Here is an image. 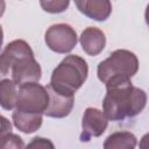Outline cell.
I'll use <instances>...</instances> for the list:
<instances>
[{
    "label": "cell",
    "instance_id": "cell-2",
    "mask_svg": "<svg viewBox=\"0 0 149 149\" xmlns=\"http://www.w3.org/2000/svg\"><path fill=\"white\" fill-rule=\"evenodd\" d=\"M9 76L16 86L38 83L42 77L41 65L30 45L23 40L9 42L0 54V80L8 79Z\"/></svg>",
    "mask_w": 149,
    "mask_h": 149
},
{
    "label": "cell",
    "instance_id": "cell-19",
    "mask_svg": "<svg viewBox=\"0 0 149 149\" xmlns=\"http://www.w3.org/2000/svg\"><path fill=\"white\" fill-rule=\"evenodd\" d=\"M2 42H3V31H2V27L0 26V49L2 47Z\"/></svg>",
    "mask_w": 149,
    "mask_h": 149
},
{
    "label": "cell",
    "instance_id": "cell-5",
    "mask_svg": "<svg viewBox=\"0 0 149 149\" xmlns=\"http://www.w3.org/2000/svg\"><path fill=\"white\" fill-rule=\"evenodd\" d=\"M49 94L45 86L38 83H28L19 86L15 109L26 113L43 114L48 107Z\"/></svg>",
    "mask_w": 149,
    "mask_h": 149
},
{
    "label": "cell",
    "instance_id": "cell-18",
    "mask_svg": "<svg viewBox=\"0 0 149 149\" xmlns=\"http://www.w3.org/2000/svg\"><path fill=\"white\" fill-rule=\"evenodd\" d=\"M5 9H6V2L3 0H0V17L3 15Z\"/></svg>",
    "mask_w": 149,
    "mask_h": 149
},
{
    "label": "cell",
    "instance_id": "cell-11",
    "mask_svg": "<svg viewBox=\"0 0 149 149\" xmlns=\"http://www.w3.org/2000/svg\"><path fill=\"white\" fill-rule=\"evenodd\" d=\"M13 123L14 126L26 133V134H31L36 132L41 126H42V114H34V113H26V112H20V111H14L12 114Z\"/></svg>",
    "mask_w": 149,
    "mask_h": 149
},
{
    "label": "cell",
    "instance_id": "cell-1",
    "mask_svg": "<svg viewBox=\"0 0 149 149\" xmlns=\"http://www.w3.org/2000/svg\"><path fill=\"white\" fill-rule=\"evenodd\" d=\"M102 113L109 121H122L140 114L147 104V93L128 78H113L106 84Z\"/></svg>",
    "mask_w": 149,
    "mask_h": 149
},
{
    "label": "cell",
    "instance_id": "cell-9",
    "mask_svg": "<svg viewBox=\"0 0 149 149\" xmlns=\"http://www.w3.org/2000/svg\"><path fill=\"white\" fill-rule=\"evenodd\" d=\"M74 5L80 13L94 21H105L112 13V3L108 0H77Z\"/></svg>",
    "mask_w": 149,
    "mask_h": 149
},
{
    "label": "cell",
    "instance_id": "cell-13",
    "mask_svg": "<svg viewBox=\"0 0 149 149\" xmlns=\"http://www.w3.org/2000/svg\"><path fill=\"white\" fill-rule=\"evenodd\" d=\"M17 98V86L12 79H3L0 80V106L10 111L15 108Z\"/></svg>",
    "mask_w": 149,
    "mask_h": 149
},
{
    "label": "cell",
    "instance_id": "cell-7",
    "mask_svg": "<svg viewBox=\"0 0 149 149\" xmlns=\"http://www.w3.org/2000/svg\"><path fill=\"white\" fill-rule=\"evenodd\" d=\"M108 126V120L104 115L102 111L95 107H87L83 114L81 120V134L80 141L87 142L92 137L102 135Z\"/></svg>",
    "mask_w": 149,
    "mask_h": 149
},
{
    "label": "cell",
    "instance_id": "cell-10",
    "mask_svg": "<svg viewBox=\"0 0 149 149\" xmlns=\"http://www.w3.org/2000/svg\"><path fill=\"white\" fill-rule=\"evenodd\" d=\"M83 50L90 56L99 55L106 45L105 33L97 27H87L83 30L79 37Z\"/></svg>",
    "mask_w": 149,
    "mask_h": 149
},
{
    "label": "cell",
    "instance_id": "cell-4",
    "mask_svg": "<svg viewBox=\"0 0 149 149\" xmlns=\"http://www.w3.org/2000/svg\"><path fill=\"white\" fill-rule=\"evenodd\" d=\"M137 70L139 59L136 55L126 49H118L98 64L97 74L99 80L106 84L113 78L130 79Z\"/></svg>",
    "mask_w": 149,
    "mask_h": 149
},
{
    "label": "cell",
    "instance_id": "cell-12",
    "mask_svg": "<svg viewBox=\"0 0 149 149\" xmlns=\"http://www.w3.org/2000/svg\"><path fill=\"white\" fill-rule=\"evenodd\" d=\"M137 140L130 132H115L104 142V149H135Z\"/></svg>",
    "mask_w": 149,
    "mask_h": 149
},
{
    "label": "cell",
    "instance_id": "cell-17",
    "mask_svg": "<svg viewBox=\"0 0 149 149\" xmlns=\"http://www.w3.org/2000/svg\"><path fill=\"white\" fill-rule=\"evenodd\" d=\"M12 133V123L10 121L0 114V142Z\"/></svg>",
    "mask_w": 149,
    "mask_h": 149
},
{
    "label": "cell",
    "instance_id": "cell-15",
    "mask_svg": "<svg viewBox=\"0 0 149 149\" xmlns=\"http://www.w3.org/2000/svg\"><path fill=\"white\" fill-rule=\"evenodd\" d=\"M0 149H26V146L17 134L10 133L0 142Z\"/></svg>",
    "mask_w": 149,
    "mask_h": 149
},
{
    "label": "cell",
    "instance_id": "cell-16",
    "mask_svg": "<svg viewBox=\"0 0 149 149\" xmlns=\"http://www.w3.org/2000/svg\"><path fill=\"white\" fill-rule=\"evenodd\" d=\"M26 149H56V148H55V146H54L51 140L37 136V137H34L28 143Z\"/></svg>",
    "mask_w": 149,
    "mask_h": 149
},
{
    "label": "cell",
    "instance_id": "cell-14",
    "mask_svg": "<svg viewBox=\"0 0 149 149\" xmlns=\"http://www.w3.org/2000/svg\"><path fill=\"white\" fill-rule=\"evenodd\" d=\"M41 7L43 8V10L48 12V13H62L64 10H66V8L70 5L69 0H47V1H40Z\"/></svg>",
    "mask_w": 149,
    "mask_h": 149
},
{
    "label": "cell",
    "instance_id": "cell-3",
    "mask_svg": "<svg viewBox=\"0 0 149 149\" xmlns=\"http://www.w3.org/2000/svg\"><path fill=\"white\" fill-rule=\"evenodd\" d=\"M88 74L87 62L78 55H69L54 69L49 86L64 95H74Z\"/></svg>",
    "mask_w": 149,
    "mask_h": 149
},
{
    "label": "cell",
    "instance_id": "cell-6",
    "mask_svg": "<svg viewBox=\"0 0 149 149\" xmlns=\"http://www.w3.org/2000/svg\"><path fill=\"white\" fill-rule=\"evenodd\" d=\"M47 47L57 54H68L77 44L78 37L76 30L68 23H56L50 26L45 34Z\"/></svg>",
    "mask_w": 149,
    "mask_h": 149
},
{
    "label": "cell",
    "instance_id": "cell-8",
    "mask_svg": "<svg viewBox=\"0 0 149 149\" xmlns=\"http://www.w3.org/2000/svg\"><path fill=\"white\" fill-rule=\"evenodd\" d=\"M45 88L49 94V102L43 114L49 118H56V119H62L68 116L73 108L74 95L61 94L54 91L49 85H47Z\"/></svg>",
    "mask_w": 149,
    "mask_h": 149
}]
</instances>
